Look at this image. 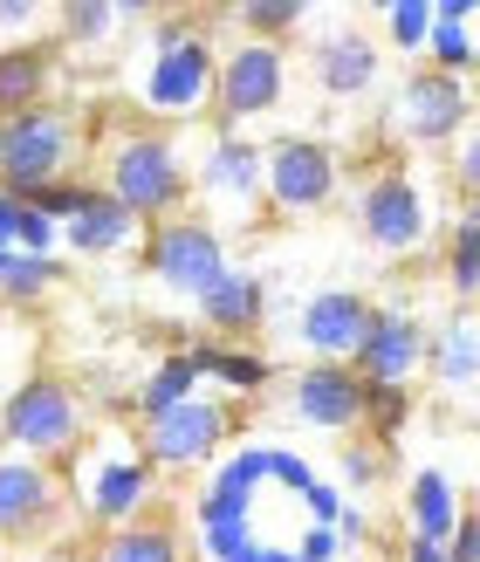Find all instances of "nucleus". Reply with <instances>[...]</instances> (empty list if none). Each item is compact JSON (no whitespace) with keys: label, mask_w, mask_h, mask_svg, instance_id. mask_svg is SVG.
Masks as SVG:
<instances>
[{"label":"nucleus","mask_w":480,"mask_h":562,"mask_svg":"<svg viewBox=\"0 0 480 562\" xmlns=\"http://www.w3.org/2000/svg\"><path fill=\"white\" fill-rule=\"evenodd\" d=\"M103 192L118 200L137 227H158V220H179L192 200V172L179 145L165 131H124L103 158Z\"/></svg>","instance_id":"f257e3e1"},{"label":"nucleus","mask_w":480,"mask_h":562,"mask_svg":"<svg viewBox=\"0 0 480 562\" xmlns=\"http://www.w3.org/2000/svg\"><path fill=\"white\" fill-rule=\"evenodd\" d=\"M76 151H82V124L76 110L63 103H35L21 117H0V186L27 206L35 192L63 186L76 172Z\"/></svg>","instance_id":"f03ea898"},{"label":"nucleus","mask_w":480,"mask_h":562,"mask_svg":"<svg viewBox=\"0 0 480 562\" xmlns=\"http://www.w3.org/2000/svg\"><path fill=\"white\" fill-rule=\"evenodd\" d=\"M241 412L227 391H192L186 405L158 412V418H137V460H145L152 473H200L220 460V446L234 439Z\"/></svg>","instance_id":"7ed1b4c3"},{"label":"nucleus","mask_w":480,"mask_h":562,"mask_svg":"<svg viewBox=\"0 0 480 562\" xmlns=\"http://www.w3.org/2000/svg\"><path fill=\"white\" fill-rule=\"evenodd\" d=\"M0 446H8V453L63 467L76 446H82V398H76L63 378L27 371L8 398H0Z\"/></svg>","instance_id":"20e7f679"},{"label":"nucleus","mask_w":480,"mask_h":562,"mask_svg":"<svg viewBox=\"0 0 480 562\" xmlns=\"http://www.w3.org/2000/svg\"><path fill=\"white\" fill-rule=\"evenodd\" d=\"M145 268H152V281H165L172 295L200 302L213 281L227 274V234H220L213 220H200V213L158 220V227H145Z\"/></svg>","instance_id":"39448f33"},{"label":"nucleus","mask_w":480,"mask_h":562,"mask_svg":"<svg viewBox=\"0 0 480 562\" xmlns=\"http://www.w3.org/2000/svg\"><path fill=\"white\" fill-rule=\"evenodd\" d=\"M261 192H268V213H281V220L323 213L336 200V151L323 137H302V131L275 137L261 151Z\"/></svg>","instance_id":"423d86ee"},{"label":"nucleus","mask_w":480,"mask_h":562,"mask_svg":"<svg viewBox=\"0 0 480 562\" xmlns=\"http://www.w3.org/2000/svg\"><path fill=\"white\" fill-rule=\"evenodd\" d=\"M289 90V55L275 42H241L234 55H220V76H213V137H234L247 117H268Z\"/></svg>","instance_id":"0eeeda50"},{"label":"nucleus","mask_w":480,"mask_h":562,"mask_svg":"<svg viewBox=\"0 0 480 562\" xmlns=\"http://www.w3.org/2000/svg\"><path fill=\"white\" fill-rule=\"evenodd\" d=\"M357 227H364V240L378 247L384 261H405V255H418L426 247V234H433V213H426V192H418V179L412 172H378L371 186L357 192Z\"/></svg>","instance_id":"6e6552de"},{"label":"nucleus","mask_w":480,"mask_h":562,"mask_svg":"<svg viewBox=\"0 0 480 562\" xmlns=\"http://www.w3.org/2000/svg\"><path fill=\"white\" fill-rule=\"evenodd\" d=\"M63 515H69L63 467L27 460V453H0V549L8 542H42Z\"/></svg>","instance_id":"1a4fd4ad"},{"label":"nucleus","mask_w":480,"mask_h":562,"mask_svg":"<svg viewBox=\"0 0 480 562\" xmlns=\"http://www.w3.org/2000/svg\"><path fill=\"white\" fill-rule=\"evenodd\" d=\"M433 363V329L412 316L405 302H391V308H371V323H364V344H357V357H350V371L371 384V391H384V384H412L418 371Z\"/></svg>","instance_id":"9d476101"},{"label":"nucleus","mask_w":480,"mask_h":562,"mask_svg":"<svg viewBox=\"0 0 480 562\" xmlns=\"http://www.w3.org/2000/svg\"><path fill=\"white\" fill-rule=\"evenodd\" d=\"M473 117V97L460 76L446 69H412L399 82V97H391V131L405 137V145H454Z\"/></svg>","instance_id":"9b49d317"},{"label":"nucleus","mask_w":480,"mask_h":562,"mask_svg":"<svg viewBox=\"0 0 480 562\" xmlns=\"http://www.w3.org/2000/svg\"><path fill=\"white\" fill-rule=\"evenodd\" d=\"M152 501H158V473L137 460V446H131V453H103V460H90L76 508H82V521H97L103 536H110V528L145 521Z\"/></svg>","instance_id":"f8f14e48"},{"label":"nucleus","mask_w":480,"mask_h":562,"mask_svg":"<svg viewBox=\"0 0 480 562\" xmlns=\"http://www.w3.org/2000/svg\"><path fill=\"white\" fill-rule=\"evenodd\" d=\"M213 76H220V55L213 42L192 27V35L179 48H158L152 55V69H145V110H158V117H192V110H206L213 103Z\"/></svg>","instance_id":"ddd939ff"},{"label":"nucleus","mask_w":480,"mask_h":562,"mask_svg":"<svg viewBox=\"0 0 480 562\" xmlns=\"http://www.w3.org/2000/svg\"><path fill=\"white\" fill-rule=\"evenodd\" d=\"M289 412L309 432H357L364 412H371V384L350 363H302L289 384Z\"/></svg>","instance_id":"4468645a"},{"label":"nucleus","mask_w":480,"mask_h":562,"mask_svg":"<svg viewBox=\"0 0 480 562\" xmlns=\"http://www.w3.org/2000/svg\"><path fill=\"white\" fill-rule=\"evenodd\" d=\"M192 192H200V206L227 213V220H254L268 206L261 192V145L254 137H213L206 158H200V179H192Z\"/></svg>","instance_id":"2eb2a0df"},{"label":"nucleus","mask_w":480,"mask_h":562,"mask_svg":"<svg viewBox=\"0 0 480 562\" xmlns=\"http://www.w3.org/2000/svg\"><path fill=\"white\" fill-rule=\"evenodd\" d=\"M371 295H357V289H316V295H302L295 308V336H302V350L309 363H350L357 344H364V323H371Z\"/></svg>","instance_id":"dca6fc26"},{"label":"nucleus","mask_w":480,"mask_h":562,"mask_svg":"<svg viewBox=\"0 0 480 562\" xmlns=\"http://www.w3.org/2000/svg\"><path fill=\"white\" fill-rule=\"evenodd\" d=\"M268 316V281L247 274V268H227L213 281V289L200 295V323L213 329V344H234V336H254Z\"/></svg>","instance_id":"f3484780"},{"label":"nucleus","mask_w":480,"mask_h":562,"mask_svg":"<svg viewBox=\"0 0 480 562\" xmlns=\"http://www.w3.org/2000/svg\"><path fill=\"white\" fill-rule=\"evenodd\" d=\"M309 69H316L323 97H364L378 82V48L364 27H336V35L316 42V55H309Z\"/></svg>","instance_id":"a211bd4d"},{"label":"nucleus","mask_w":480,"mask_h":562,"mask_svg":"<svg viewBox=\"0 0 480 562\" xmlns=\"http://www.w3.org/2000/svg\"><path fill=\"white\" fill-rule=\"evenodd\" d=\"M137 240V220L110 200V192L97 186L90 200H82V213H69L63 220V247H76L82 261H103V255H124V247Z\"/></svg>","instance_id":"6ab92c4d"},{"label":"nucleus","mask_w":480,"mask_h":562,"mask_svg":"<svg viewBox=\"0 0 480 562\" xmlns=\"http://www.w3.org/2000/svg\"><path fill=\"white\" fill-rule=\"evenodd\" d=\"M405 515H412V542H439L446 549V536L460 528V487L446 481L439 467H418L412 473V487H405Z\"/></svg>","instance_id":"aec40b11"},{"label":"nucleus","mask_w":480,"mask_h":562,"mask_svg":"<svg viewBox=\"0 0 480 562\" xmlns=\"http://www.w3.org/2000/svg\"><path fill=\"white\" fill-rule=\"evenodd\" d=\"M48 90H55V55L42 42L0 48V117H21V110L48 103Z\"/></svg>","instance_id":"412c9836"},{"label":"nucleus","mask_w":480,"mask_h":562,"mask_svg":"<svg viewBox=\"0 0 480 562\" xmlns=\"http://www.w3.org/2000/svg\"><path fill=\"white\" fill-rule=\"evenodd\" d=\"M186 363L200 371V384L220 378V384H227V398H254V391L275 384V363L261 350H234V344H192Z\"/></svg>","instance_id":"4be33fe9"},{"label":"nucleus","mask_w":480,"mask_h":562,"mask_svg":"<svg viewBox=\"0 0 480 562\" xmlns=\"http://www.w3.org/2000/svg\"><path fill=\"white\" fill-rule=\"evenodd\" d=\"M426 371H433L446 391H467V384L480 378V323L467 316V308L433 329V363H426Z\"/></svg>","instance_id":"5701e85b"},{"label":"nucleus","mask_w":480,"mask_h":562,"mask_svg":"<svg viewBox=\"0 0 480 562\" xmlns=\"http://www.w3.org/2000/svg\"><path fill=\"white\" fill-rule=\"evenodd\" d=\"M97 562H186V542L172 521H131L97 542Z\"/></svg>","instance_id":"b1692460"},{"label":"nucleus","mask_w":480,"mask_h":562,"mask_svg":"<svg viewBox=\"0 0 480 562\" xmlns=\"http://www.w3.org/2000/svg\"><path fill=\"white\" fill-rule=\"evenodd\" d=\"M192 391H200V371L186 363V350H172L165 363H152L145 371V384H137V418H158V412H172V405H186Z\"/></svg>","instance_id":"393cba45"},{"label":"nucleus","mask_w":480,"mask_h":562,"mask_svg":"<svg viewBox=\"0 0 480 562\" xmlns=\"http://www.w3.org/2000/svg\"><path fill=\"white\" fill-rule=\"evenodd\" d=\"M446 289L480 295V200L454 220V240H446Z\"/></svg>","instance_id":"a878e982"},{"label":"nucleus","mask_w":480,"mask_h":562,"mask_svg":"<svg viewBox=\"0 0 480 562\" xmlns=\"http://www.w3.org/2000/svg\"><path fill=\"white\" fill-rule=\"evenodd\" d=\"M234 21L247 27V42H275L281 48V35H295V27L309 21V8L302 0H241Z\"/></svg>","instance_id":"bb28decb"},{"label":"nucleus","mask_w":480,"mask_h":562,"mask_svg":"<svg viewBox=\"0 0 480 562\" xmlns=\"http://www.w3.org/2000/svg\"><path fill=\"white\" fill-rule=\"evenodd\" d=\"M55 281H63V268H55V255H14L8 261V274H0V295L8 302H35V295H48Z\"/></svg>","instance_id":"cd10ccee"},{"label":"nucleus","mask_w":480,"mask_h":562,"mask_svg":"<svg viewBox=\"0 0 480 562\" xmlns=\"http://www.w3.org/2000/svg\"><path fill=\"white\" fill-rule=\"evenodd\" d=\"M118 21H124L118 0H69V8H63V35L69 42H110Z\"/></svg>","instance_id":"c85d7f7f"},{"label":"nucleus","mask_w":480,"mask_h":562,"mask_svg":"<svg viewBox=\"0 0 480 562\" xmlns=\"http://www.w3.org/2000/svg\"><path fill=\"white\" fill-rule=\"evenodd\" d=\"M384 35L399 42V48H426V35H433V0H391V8H384Z\"/></svg>","instance_id":"c756f323"},{"label":"nucleus","mask_w":480,"mask_h":562,"mask_svg":"<svg viewBox=\"0 0 480 562\" xmlns=\"http://www.w3.org/2000/svg\"><path fill=\"white\" fill-rule=\"evenodd\" d=\"M426 48H433V69H446V76H460V69L473 63V27H467V21H433V35H426Z\"/></svg>","instance_id":"7c9ffc66"},{"label":"nucleus","mask_w":480,"mask_h":562,"mask_svg":"<svg viewBox=\"0 0 480 562\" xmlns=\"http://www.w3.org/2000/svg\"><path fill=\"white\" fill-rule=\"evenodd\" d=\"M405 418H412V391H399V384H384V391H371V412H364V426H371L384 446L405 432Z\"/></svg>","instance_id":"2f4dec72"},{"label":"nucleus","mask_w":480,"mask_h":562,"mask_svg":"<svg viewBox=\"0 0 480 562\" xmlns=\"http://www.w3.org/2000/svg\"><path fill=\"white\" fill-rule=\"evenodd\" d=\"M336 473H344V487L371 494L384 481V446H344V453H336Z\"/></svg>","instance_id":"473e14b6"},{"label":"nucleus","mask_w":480,"mask_h":562,"mask_svg":"<svg viewBox=\"0 0 480 562\" xmlns=\"http://www.w3.org/2000/svg\"><path fill=\"white\" fill-rule=\"evenodd\" d=\"M55 247H63V227H55L48 213L21 206V227H14V255H55Z\"/></svg>","instance_id":"72a5a7b5"},{"label":"nucleus","mask_w":480,"mask_h":562,"mask_svg":"<svg viewBox=\"0 0 480 562\" xmlns=\"http://www.w3.org/2000/svg\"><path fill=\"white\" fill-rule=\"evenodd\" d=\"M90 179H63V186H48V192H35V200H27V206H35V213H48L55 220V227H63V220L69 213H82V200H90Z\"/></svg>","instance_id":"f704fd0d"},{"label":"nucleus","mask_w":480,"mask_h":562,"mask_svg":"<svg viewBox=\"0 0 480 562\" xmlns=\"http://www.w3.org/2000/svg\"><path fill=\"white\" fill-rule=\"evenodd\" d=\"M295 501L309 508V528H336V515H344V494H336L330 481H309V487H302Z\"/></svg>","instance_id":"c9c22d12"},{"label":"nucleus","mask_w":480,"mask_h":562,"mask_svg":"<svg viewBox=\"0 0 480 562\" xmlns=\"http://www.w3.org/2000/svg\"><path fill=\"white\" fill-rule=\"evenodd\" d=\"M454 179H460L467 192H480V124L460 131V145H454Z\"/></svg>","instance_id":"e433bc0d"},{"label":"nucleus","mask_w":480,"mask_h":562,"mask_svg":"<svg viewBox=\"0 0 480 562\" xmlns=\"http://www.w3.org/2000/svg\"><path fill=\"white\" fill-rule=\"evenodd\" d=\"M446 562H480V508L460 515V528L446 536Z\"/></svg>","instance_id":"4c0bfd02"},{"label":"nucleus","mask_w":480,"mask_h":562,"mask_svg":"<svg viewBox=\"0 0 480 562\" xmlns=\"http://www.w3.org/2000/svg\"><path fill=\"white\" fill-rule=\"evenodd\" d=\"M336 555H344V542H336V528H302L295 562H336Z\"/></svg>","instance_id":"58836bf2"},{"label":"nucleus","mask_w":480,"mask_h":562,"mask_svg":"<svg viewBox=\"0 0 480 562\" xmlns=\"http://www.w3.org/2000/svg\"><path fill=\"white\" fill-rule=\"evenodd\" d=\"M336 542H371V515H364V508H344V515H336Z\"/></svg>","instance_id":"ea45409f"},{"label":"nucleus","mask_w":480,"mask_h":562,"mask_svg":"<svg viewBox=\"0 0 480 562\" xmlns=\"http://www.w3.org/2000/svg\"><path fill=\"white\" fill-rule=\"evenodd\" d=\"M14 227H21V200L0 186V247H8V255H14Z\"/></svg>","instance_id":"a19ab883"},{"label":"nucleus","mask_w":480,"mask_h":562,"mask_svg":"<svg viewBox=\"0 0 480 562\" xmlns=\"http://www.w3.org/2000/svg\"><path fill=\"white\" fill-rule=\"evenodd\" d=\"M27 21H35V0H0V35H14Z\"/></svg>","instance_id":"79ce46f5"},{"label":"nucleus","mask_w":480,"mask_h":562,"mask_svg":"<svg viewBox=\"0 0 480 562\" xmlns=\"http://www.w3.org/2000/svg\"><path fill=\"white\" fill-rule=\"evenodd\" d=\"M234 562H295V549H281V542H247Z\"/></svg>","instance_id":"37998d69"},{"label":"nucleus","mask_w":480,"mask_h":562,"mask_svg":"<svg viewBox=\"0 0 480 562\" xmlns=\"http://www.w3.org/2000/svg\"><path fill=\"white\" fill-rule=\"evenodd\" d=\"M405 562H446L439 542H405Z\"/></svg>","instance_id":"c03bdc74"},{"label":"nucleus","mask_w":480,"mask_h":562,"mask_svg":"<svg viewBox=\"0 0 480 562\" xmlns=\"http://www.w3.org/2000/svg\"><path fill=\"white\" fill-rule=\"evenodd\" d=\"M21 562H76L69 549H35V555H21Z\"/></svg>","instance_id":"a18cd8bd"},{"label":"nucleus","mask_w":480,"mask_h":562,"mask_svg":"<svg viewBox=\"0 0 480 562\" xmlns=\"http://www.w3.org/2000/svg\"><path fill=\"white\" fill-rule=\"evenodd\" d=\"M8 261H14V255H8V247H0V274H8Z\"/></svg>","instance_id":"49530a36"},{"label":"nucleus","mask_w":480,"mask_h":562,"mask_svg":"<svg viewBox=\"0 0 480 562\" xmlns=\"http://www.w3.org/2000/svg\"><path fill=\"white\" fill-rule=\"evenodd\" d=\"M0 562H8V549H0Z\"/></svg>","instance_id":"de8ad7c7"},{"label":"nucleus","mask_w":480,"mask_h":562,"mask_svg":"<svg viewBox=\"0 0 480 562\" xmlns=\"http://www.w3.org/2000/svg\"><path fill=\"white\" fill-rule=\"evenodd\" d=\"M0 453H8V446H0Z\"/></svg>","instance_id":"09e8293b"}]
</instances>
